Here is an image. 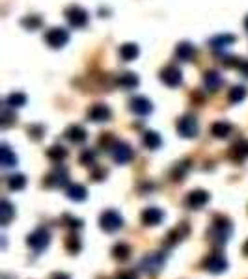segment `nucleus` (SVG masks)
Returning <instances> with one entry per match:
<instances>
[{
    "label": "nucleus",
    "mask_w": 248,
    "mask_h": 279,
    "mask_svg": "<svg viewBox=\"0 0 248 279\" xmlns=\"http://www.w3.org/2000/svg\"><path fill=\"white\" fill-rule=\"evenodd\" d=\"M232 233H234V225L230 222V218L215 216L207 235H209V238H211V242L215 246H224L230 240Z\"/></svg>",
    "instance_id": "1"
},
{
    "label": "nucleus",
    "mask_w": 248,
    "mask_h": 279,
    "mask_svg": "<svg viewBox=\"0 0 248 279\" xmlns=\"http://www.w3.org/2000/svg\"><path fill=\"white\" fill-rule=\"evenodd\" d=\"M164 263H166V253L164 251H153V253H148V255L142 257L140 270L149 274V276H155L164 268Z\"/></svg>",
    "instance_id": "2"
},
{
    "label": "nucleus",
    "mask_w": 248,
    "mask_h": 279,
    "mask_svg": "<svg viewBox=\"0 0 248 279\" xmlns=\"http://www.w3.org/2000/svg\"><path fill=\"white\" fill-rule=\"evenodd\" d=\"M26 244L35 251V253H41L43 250H47L50 244V233L45 227H37L34 233H30L26 238Z\"/></svg>",
    "instance_id": "3"
},
{
    "label": "nucleus",
    "mask_w": 248,
    "mask_h": 279,
    "mask_svg": "<svg viewBox=\"0 0 248 279\" xmlns=\"http://www.w3.org/2000/svg\"><path fill=\"white\" fill-rule=\"evenodd\" d=\"M99 225L101 229L106 231V233H116V231H120L123 227V218H121L120 212H116V210H105L99 218Z\"/></svg>",
    "instance_id": "4"
},
{
    "label": "nucleus",
    "mask_w": 248,
    "mask_h": 279,
    "mask_svg": "<svg viewBox=\"0 0 248 279\" xmlns=\"http://www.w3.org/2000/svg\"><path fill=\"white\" fill-rule=\"evenodd\" d=\"M177 133L183 138H196L200 133L198 121L194 116H183L181 119H177Z\"/></svg>",
    "instance_id": "5"
},
{
    "label": "nucleus",
    "mask_w": 248,
    "mask_h": 279,
    "mask_svg": "<svg viewBox=\"0 0 248 279\" xmlns=\"http://www.w3.org/2000/svg\"><path fill=\"white\" fill-rule=\"evenodd\" d=\"M204 268L211 274H224L228 270V261L222 253H211L204 259Z\"/></svg>",
    "instance_id": "6"
},
{
    "label": "nucleus",
    "mask_w": 248,
    "mask_h": 279,
    "mask_svg": "<svg viewBox=\"0 0 248 279\" xmlns=\"http://www.w3.org/2000/svg\"><path fill=\"white\" fill-rule=\"evenodd\" d=\"M67 41H69V34L64 28H50L49 32L45 34V43L49 45L50 49H62Z\"/></svg>",
    "instance_id": "7"
},
{
    "label": "nucleus",
    "mask_w": 248,
    "mask_h": 279,
    "mask_svg": "<svg viewBox=\"0 0 248 279\" xmlns=\"http://www.w3.org/2000/svg\"><path fill=\"white\" fill-rule=\"evenodd\" d=\"M110 153H112V158L116 164H127L135 156L133 147L129 145V143H125V141H116L112 145V149H110Z\"/></svg>",
    "instance_id": "8"
},
{
    "label": "nucleus",
    "mask_w": 248,
    "mask_h": 279,
    "mask_svg": "<svg viewBox=\"0 0 248 279\" xmlns=\"http://www.w3.org/2000/svg\"><path fill=\"white\" fill-rule=\"evenodd\" d=\"M65 17L73 28H84L88 24V13L80 6H69L65 9Z\"/></svg>",
    "instance_id": "9"
},
{
    "label": "nucleus",
    "mask_w": 248,
    "mask_h": 279,
    "mask_svg": "<svg viewBox=\"0 0 248 279\" xmlns=\"http://www.w3.org/2000/svg\"><path fill=\"white\" fill-rule=\"evenodd\" d=\"M207 203H209V194H207L206 190H192L191 194L187 195V199H185V205L192 210L204 209Z\"/></svg>",
    "instance_id": "10"
},
{
    "label": "nucleus",
    "mask_w": 248,
    "mask_h": 279,
    "mask_svg": "<svg viewBox=\"0 0 248 279\" xmlns=\"http://www.w3.org/2000/svg\"><path fill=\"white\" fill-rule=\"evenodd\" d=\"M67 179H69V173H67V169L65 167H56L54 171H50L47 175V179H45V184L50 186V188H64L65 184H67Z\"/></svg>",
    "instance_id": "11"
},
{
    "label": "nucleus",
    "mask_w": 248,
    "mask_h": 279,
    "mask_svg": "<svg viewBox=\"0 0 248 279\" xmlns=\"http://www.w3.org/2000/svg\"><path fill=\"white\" fill-rule=\"evenodd\" d=\"M161 80H163L166 86H170V88H176L179 84L183 82V75H181V71L177 69L176 65H168V67H164L161 71Z\"/></svg>",
    "instance_id": "12"
},
{
    "label": "nucleus",
    "mask_w": 248,
    "mask_h": 279,
    "mask_svg": "<svg viewBox=\"0 0 248 279\" xmlns=\"http://www.w3.org/2000/svg\"><path fill=\"white\" fill-rule=\"evenodd\" d=\"M112 116V112L106 105L103 103H97V105H93L90 110H88V119L93 121V123H103V121H108Z\"/></svg>",
    "instance_id": "13"
},
{
    "label": "nucleus",
    "mask_w": 248,
    "mask_h": 279,
    "mask_svg": "<svg viewBox=\"0 0 248 279\" xmlns=\"http://www.w3.org/2000/svg\"><path fill=\"white\" fill-rule=\"evenodd\" d=\"M129 108H131V112L138 114V116H148V114H151V110H153V105H151L149 99L138 95V97H133L129 101Z\"/></svg>",
    "instance_id": "14"
},
{
    "label": "nucleus",
    "mask_w": 248,
    "mask_h": 279,
    "mask_svg": "<svg viewBox=\"0 0 248 279\" xmlns=\"http://www.w3.org/2000/svg\"><path fill=\"white\" fill-rule=\"evenodd\" d=\"M164 218V212L161 209H157V207H148V209H144L142 212V223L144 225H151V227H155L159 223L163 222Z\"/></svg>",
    "instance_id": "15"
},
{
    "label": "nucleus",
    "mask_w": 248,
    "mask_h": 279,
    "mask_svg": "<svg viewBox=\"0 0 248 279\" xmlns=\"http://www.w3.org/2000/svg\"><path fill=\"white\" fill-rule=\"evenodd\" d=\"M234 43H235L234 34H219L209 39V47H211L213 50H224V49H228L230 45H234Z\"/></svg>",
    "instance_id": "16"
},
{
    "label": "nucleus",
    "mask_w": 248,
    "mask_h": 279,
    "mask_svg": "<svg viewBox=\"0 0 248 279\" xmlns=\"http://www.w3.org/2000/svg\"><path fill=\"white\" fill-rule=\"evenodd\" d=\"M230 156L235 162H245L248 158V140H239L237 143L232 145L230 149Z\"/></svg>",
    "instance_id": "17"
},
{
    "label": "nucleus",
    "mask_w": 248,
    "mask_h": 279,
    "mask_svg": "<svg viewBox=\"0 0 248 279\" xmlns=\"http://www.w3.org/2000/svg\"><path fill=\"white\" fill-rule=\"evenodd\" d=\"M138 82H140L138 75L131 73V71H127V73H121L120 77L116 78V86L121 88V90H133V88L138 86Z\"/></svg>",
    "instance_id": "18"
},
{
    "label": "nucleus",
    "mask_w": 248,
    "mask_h": 279,
    "mask_svg": "<svg viewBox=\"0 0 248 279\" xmlns=\"http://www.w3.org/2000/svg\"><path fill=\"white\" fill-rule=\"evenodd\" d=\"M194 54H196V49L189 41L179 43L176 47V56L177 60H181V62H191L192 58H194Z\"/></svg>",
    "instance_id": "19"
},
{
    "label": "nucleus",
    "mask_w": 248,
    "mask_h": 279,
    "mask_svg": "<svg viewBox=\"0 0 248 279\" xmlns=\"http://www.w3.org/2000/svg\"><path fill=\"white\" fill-rule=\"evenodd\" d=\"M138 54H140V49L136 43H125L120 47V58L123 62H133Z\"/></svg>",
    "instance_id": "20"
},
{
    "label": "nucleus",
    "mask_w": 248,
    "mask_h": 279,
    "mask_svg": "<svg viewBox=\"0 0 248 279\" xmlns=\"http://www.w3.org/2000/svg\"><path fill=\"white\" fill-rule=\"evenodd\" d=\"M65 136H67V140L73 141V143H82V141H86V138H88L86 131L80 125H71L69 129L65 131Z\"/></svg>",
    "instance_id": "21"
},
{
    "label": "nucleus",
    "mask_w": 248,
    "mask_h": 279,
    "mask_svg": "<svg viewBox=\"0 0 248 279\" xmlns=\"http://www.w3.org/2000/svg\"><path fill=\"white\" fill-rule=\"evenodd\" d=\"M211 134L219 140L228 138V136L232 134V125H230L228 121H217V123L211 125Z\"/></svg>",
    "instance_id": "22"
},
{
    "label": "nucleus",
    "mask_w": 248,
    "mask_h": 279,
    "mask_svg": "<svg viewBox=\"0 0 248 279\" xmlns=\"http://www.w3.org/2000/svg\"><path fill=\"white\" fill-rule=\"evenodd\" d=\"M0 160H2L4 167H13L17 164V154L9 149L7 143H2V147H0Z\"/></svg>",
    "instance_id": "23"
},
{
    "label": "nucleus",
    "mask_w": 248,
    "mask_h": 279,
    "mask_svg": "<svg viewBox=\"0 0 248 279\" xmlns=\"http://www.w3.org/2000/svg\"><path fill=\"white\" fill-rule=\"evenodd\" d=\"M204 84H206V88L209 91H217L220 88V84H222V77H220L217 71H206Z\"/></svg>",
    "instance_id": "24"
},
{
    "label": "nucleus",
    "mask_w": 248,
    "mask_h": 279,
    "mask_svg": "<svg viewBox=\"0 0 248 279\" xmlns=\"http://www.w3.org/2000/svg\"><path fill=\"white\" fill-rule=\"evenodd\" d=\"M13 216H15L13 205L7 201V199H4L2 205H0V222H2V225H9V222H11Z\"/></svg>",
    "instance_id": "25"
},
{
    "label": "nucleus",
    "mask_w": 248,
    "mask_h": 279,
    "mask_svg": "<svg viewBox=\"0 0 248 279\" xmlns=\"http://www.w3.org/2000/svg\"><path fill=\"white\" fill-rule=\"evenodd\" d=\"M88 192L82 184H71L67 186V197H69L71 201H84Z\"/></svg>",
    "instance_id": "26"
},
{
    "label": "nucleus",
    "mask_w": 248,
    "mask_h": 279,
    "mask_svg": "<svg viewBox=\"0 0 248 279\" xmlns=\"http://www.w3.org/2000/svg\"><path fill=\"white\" fill-rule=\"evenodd\" d=\"M24 186H26V177L22 173H15L7 177V188L11 190V192H19Z\"/></svg>",
    "instance_id": "27"
},
{
    "label": "nucleus",
    "mask_w": 248,
    "mask_h": 279,
    "mask_svg": "<svg viewBox=\"0 0 248 279\" xmlns=\"http://www.w3.org/2000/svg\"><path fill=\"white\" fill-rule=\"evenodd\" d=\"M142 141H144V145L148 147V149H159V147H161V143H163L161 136H159L155 131H148V133H144V138H142Z\"/></svg>",
    "instance_id": "28"
},
{
    "label": "nucleus",
    "mask_w": 248,
    "mask_h": 279,
    "mask_svg": "<svg viewBox=\"0 0 248 279\" xmlns=\"http://www.w3.org/2000/svg\"><path fill=\"white\" fill-rule=\"evenodd\" d=\"M6 105L9 106V108H21V106L26 105V95L21 93V91H13V93L7 95Z\"/></svg>",
    "instance_id": "29"
},
{
    "label": "nucleus",
    "mask_w": 248,
    "mask_h": 279,
    "mask_svg": "<svg viewBox=\"0 0 248 279\" xmlns=\"http://www.w3.org/2000/svg\"><path fill=\"white\" fill-rule=\"evenodd\" d=\"M129 255H131V248H129L125 242H118V244L112 248V257L116 261H127Z\"/></svg>",
    "instance_id": "30"
},
{
    "label": "nucleus",
    "mask_w": 248,
    "mask_h": 279,
    "mask_svg": "<svg viewBox=\"0 0 248 279\" xmlns=\"http://www.w3.org/2000/svg\"><path fill=\"white\" fill-rule=\"evenodd\" d=\"M245 97H247V88H243V86H234V88L230 90V93H228L230 103H234V105L245 101Z\"/></svg>",
    "instance_id": "31"
},
{
    "label": "nucleus",
    "mask_w": 248,
    "mask_h": 279,
    "mask_svg": "<svg viewBox=\"0 0 248 279\" xmlns=\"http://www.w3.org/2000/svg\"><path fill=\"white\" fill-rule=\"evenodd\" d=\"M47 156H49L52 162H62L67 156V151H65L62 145H52L47 149Z\"/></svg>",
    "instance_id": "32"
},
{
    "label": "nucleus",
    "mask_w": 248,
    "mask_h": 279,
    "mask_svg": "<svg viewBox=\"0 0 248 279\" xmlns=\"http://www.w3.org/2000/svg\"><path fill=\"white\" fill-rule=\"evenodd\" d=\"M65 250L69 251V253H78V251L82 250V242H80V238L77 235H69V237L65 238Z\"/></svg>",
    "instance_id": "33"
},
{
    "label": "nucleus",
    "mask_w": 248,
    "mask_h": 279,
    "mask_svg": "<svg viewBox=\"0 0 248 279\" xmlns=\"http://www.w3.org/2000/svg\"><path fill=\"white\" fill-rule=\"evenodd\" d=\"M187 171H189V162H181V164H177V166L174 167L172 179H174V181H183Z\"/></svg>",
    "instance_id": "34"
},
{
    "label": "nucleus",
    "mask_w": 248,
    "mask_h": 279,
    "mask_svg": "<svg viewBox=\"0 0 248 279\" xmlns=\"http://www.w3.org/2000/svg\"><path fill=\"white\" fill-rule=\"evenodd\" d=\"M21 24L26 28V30H37V28L41 26V19H39L37 15H28V17L22 19Z\"/></svg>",
    "instance_id": "35"
},
{
    "label": "nucleus",
    "mask_w": 248,
    "mask_h": 279,
    "mask_svg": "<svg viewBox=\"0 0 248 279\" xmlns=\"http://www.w3.org/2000/svg\"><path fill=\"white\" fill-rule=\"evenodd\" d=\"M95 151L93 149H86L84 153L80 154V164H84V166H93L95 164Z\"/></svg>",
    "instance_id": "36"
},
{
    "label": "nucleus",
    "mask_w": 248,
    "mask_h": 279,
    "mask_svg": "<svg viewBox=\"0 0 248 279\" xmlns=\"http://www.w3.org/2000/svg\"><path fill=\"white\" fill-rule=\"evenodd\" d=\"M9 110H11V108H9L7 105H4V108H2V121H0L4 129L11 125V123H13V119H15L13 116H11V112H9Z\"/></svg>",
    "instance_id": "37"
},
{
    "label": "nucleus",
    "mask_w": 248,
    "mask_h": 279,
    "mask_svg": "<svg viewBox=\"0 0 248 279\" xmlns=\"http://www.w3.org/2000/svg\"><path fill=\"white\" fill-rule=\"evenodd\" d=\"M181 231H179V227L177 229H172L170 233H168V237H166V246H176L179 240H181Z\"/></svg>",
    "instance_id": "38"
},
{
    "label": "nucleus",
    "mask_w": 248,
    "mask_h": 279,
    "mask_svg": "<svg viewBox=\"0 0 248 279\" xmlns=\"http://www.w3.org/2000/svg\"><path fill=\"white\" fill-rule=\"evenodd\" d=\"M64 222L69 229H80V227H82V220H80V218H73V216H69V214H64Z\"/></svg>",
    "instance_id": "39"
},
{
    "label": "nucleus",
    "mask_w": 248,
    "mask_h": 279,
    "mask_svg": "<svg viewBox=\"0 0 248 279\" xmlns=\"http://www.w3.org/2000/svg\"><path fill=\"white\" fill-rule=\"evenodd\" d=\"M41 133H43V127H41V125L28 127V134H30V136H32L34 140H39V138H41Z\"/></svg>",
    "instance_id": "40"
},
{
    "label": "nucleus",
    "mask_w": 248,
    "mask_h": 279,
    "mask_svg": "<svg viewBox=\"0 0 248 279\" xmlns=\"http://www.w3.org/2000/svg\"><path fill=\"white\" fill-rule=\"evenodd\" d=\"M116 279H138V274H136L135 270H125V272L118 274Z\"/></svg>",
    "instance_id": "41"
},
{
    "label": "nucleus",
    "mask_w": 248,
    "mask_h": 279,
    "mask_svg": "<svg viewBox=\"0 0 248 279\" xmlns=\"http://www.w3.org/2000/svg\"><path fill=\"white\" fill-rule=\"evenodd\" d=\"M237 69L241 71L245 77H248V60H241V63H239V67Z\"/></svg>",
    "instance_id": "42"
},
{
    "label": "nucleus",
    "mask_w": 248,
    "mask_h": 279,
    "mask_svg": "<svg viewBox=\"0 0 248 279\" xmlns=\"http://www.w3.org/2000/svg\"><path fill=\"white\" fill-rule=\"evenodd\" d=\"M105 175H106V171L105 169H97V171H93V179H95V181H103V179H105Z\"/></svg>",
    "instance_id": "43"
},
{
    "label": "nucleus",
    "mask_w": 248,
    "mask_h": 279,
    "mask_svg": "<svg viewBox=\"0 0 248 279\" xmlns=\"http://www.w3.org/2000/svg\"><path fill=\"white\" fill-rule=\"evenodd\" d=\"M50 279H71V278L64 272H56V274H52V278Z\"/></svg>",
    "instance_id": "44"
},
{
    "label": "nucleus",
    "mask_w": 248,
    "mask_h": 279,
    "mask_svg": "<svg viewBox=\"0 0 248 279\" xmlns=\"http://www.w3.org/2000/svg\"><path fill=\"white\" fill-rule=\"evenodd\" d=\"M243 251H245V253L248 255V240H247V244H245V248H243Z\"/></svg>",
    "instance_id": "45"
},
{
    "label": "nucleus",
    "mask_w": 248,
    "mask_h": 279,
    "mask_svg": "<svg viewBox=\"0 0 248 279\" xmlns=\"http://www.w3.org/2000/svg\"><path fill=\"white\" fill-rule=\"evenodd\" d=\"M245 28H247V32H248V15H247V19H245Z\"/></svg>",
    "instance_id": "46"
}]
</instances>
